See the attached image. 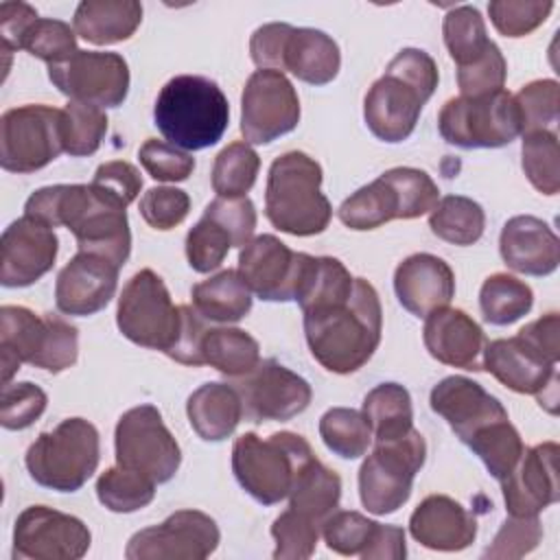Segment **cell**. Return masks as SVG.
Returning a JSON list of instances; mask_svg holds the SVG:
<instances>
[{
	"mask_svg": "<svg viewBox=\"0 0 560 560\" xmlns=\"http://www.w3.org/2000/svg\"><path fill=\"white\" fill-rule=\"evenodd\" d=\"M302 313L311 354L328 372H357L378 348L381 302L365 278H354L348 289L313 302Z\"/></svg>",
	"mask_w": 560,
	"mask_h": 560,
	"instance_id": "6da1fadb",
	"label": "cell"
},
{
	"mask_svg": "<svg viewBox=\"0 0 560 560\" xmlns=\"http://www.w3.org/2000/svg\"><path fill=\"white\" fill-rule=\"evenodd\" d=\"M125 203L107 190L90 184H57L35 190L24 214L48 228H68L79 252H92L122 267L131 252V232Z\"/></svg>",
	"mask_w": 560,
	"mask_h": 560,
	"instance_id": "7a4b0ae2",
	"label": "cell"
},
{
	"mask_svg": "<svg viewBox=\"0 0 560 560\" xmlns=\"http://www.w3.org/2000/svg\"><path fill=\"white\" fill-rule=\"evenodd\" d=\"M560 317L547 313L510 339H494L483 350V370L518 394H534L549 413L558 407Z\"/></svg>",
	"mask_w": 560,
	"mask_h": 560,
	"instance_id": "3957f363",
	"label": "cell"
},
{
	"mask_svg": "<svg viewBox=\"0 0 560 560\" xmlns=\"http://www.w3.org/2000/svg\"><path fill=\"white\" fill-rule=\"evenodd\" d=\"M438 81V66L429 52L402 48L365 94L363 118L368 129L383 142L407 140Z\"/></svg>",
	"mask_w": 560,
	"mask_h": 560,
	"instance_id": "277c9868",
	"label": "cell"
},
{
	"mask_svg": "<svg viewBox=\"0 0 560 560\" xmlns=\"http://www.w3.org/2000/svg\"><path fill=\"white\" fill-rule=\"evenodd\" d=\"M153 120L166 142L184 151H199L221 140L228 129L230 105L214 81L179 74L160 90Z\"/></svg>",
	"mask_w": 560,
	"mask_h": 560,
	"instance_id": "5b68a950",
	"label": "cell"
},
{
	"mask_svg": "<svg viewBox=\"0 0 560 560\" xmlns=\"http://www.w3.org/2000/svg\"><path fill=\"white\" fill-rule=\"evenodd\" d=\"M265 214L273 228L293 236H313L328 228L332 208L322 192V166L302 151H289L269 166Z\"/></svg>",
	"mask_w": 560,
	"mask_h": 560,
	"instance_id": "8992f818",
	"label": "cell"
},
{
	"mask_svg": "<svg viewBox=\"0 0 560 560\" xmlns=\"http://www.w3.org/2000/svg\"><path fill=\"white\" fill-rule=\"evenodd\" d=\"M0 354L4 385L22 363L57 374L77 363L79 332L59 315L7 304L0 308Z\"/></svg>",
	"mask_w": 560,
	"mask_h": 560,
	"instance_id": "52a82bcc",
	"label": "cell"
},
{
	"mask_svg": "<svg viewBox=\"0 0 560 560\" xmlns=\"http://www.w3.org/2000/svg\"><path fill=\"white\" fill-rule=\"evenodd\" d=\"M313 457L311 444L298 433L280 431L267 440L243 433L232 446V470L252 499L273 505L289 497L298 470Z\"/></svg>",
	"mask_w": 560,
	"mask_h": 560,
	"instance_id": "ba28073f",
	"label": "cell"
},
{
	"mask_svg": "<svg viewBox=\"0 0 560 560\" xmlns=\"http://www.w3.org/2000/svg\"><path fill=\"white\" fill-rule=\"evenodd\" d=\"M98 431L83 418H66L52 431L39 438L26 451V468L35 483L77 492L98 466Z\"/></svg>",
	"mask_w": 560,
	"mask_h": 560,
	"instance_id": "9c48e42d",
	"label": "cell"
},
{
	"mask_svg": "<svg viewBox=\"0 0 560 560\" xmlns=\"http://www.w3.org/2000/svg\"><path fill=\"white\" fill-rule=\"evenodd\" d=\"M427 457L424 438L411 429L407 435L376 442L359 470V497L368 512L385 516L402 508L411 494L413 477Z\"/></svg>",
	"mask_w": 560,
	"mask_h": 560,
	"instance_id": "30bf717a",
	"label": "cell"
},
{
	"mask_svg": "<svg viewBox=\"0 0 560 560\" xmlns=\"http://www.w3.org/2000/svg\"><path fill=\"white\" fill-rule=\"evenodd\" d=\"M116 324L129 341L168 354L179 337L182 306L173 304L164 280L155 271L140 269L122 287Z\"/></svg>",
	"mask_w": 560,
	"mask_h": 560,
	"instance_id": "8fae6325",
	"label": "cell"
},
{
	"mask_svg": "<svg viewBox=\"0 0 560 560\" xmlns=\"http://www.w3.org/2000/svg\"><path fill=\"white\" fill-rule=\"evenodd\" d=\"M440 136L462 149H497L521 133V116L505 90L486 96L448 98L438 116Z\"/></svg>",
	"mask_w": 560,
	"mask_h": 560,
	"instance_id": "7c38bea8",
	"label": "cell"
},
{
	"mask_svg": "<svg viewBox=\"0 0 560 560\" xmlns=\"http://www.w3.org/2000/svg\"><path fill=\"white\" fill-rule=\"evenodd\" d=\"M114 438L118 466L142 472L155 483H166L175 477L182 451L158 407L140 405L125 411L116 424Z\"/></svg>",
	"mask_w": 560,
	"mask_h": 560,
	"instance_id": "4fadbf2b",
	"label": "cell"
},
{
	"mask_svg": "<svg viewBox=\"0 0 560 560\" xmlns=\"http://www.w3.org/2000/svg\"><path fill=\"white\" fill-rule=\"evenodd\" d=\"M61 151V109L48 105H22L2 114L0 164L4 171H39Z\"/></svg>",
	"mask_w": 560,
	"mask_h": 560,
	"instance_id": "5bb4252c",
	"label": "cell"
},
{
	"mask_svg": "<svg viewBox=\"0 0 560 560\" xmlns=\"http://www.w3.org/2000/svg\"><path fill=\"white\" fill-rule=\"evenodd\" d=\"M313 256L289 249L280 238L260 234L238 254V273L247 289L265 302H291L298 298Z\"/></svg>",
	"mask_w": 560,
	"mask_h": 560,
	"instance_id": "9a60e30c",
	"label": "cell"
},
{
	"mask_svg": "<svg viewBox=\"0 0 560 560\" xmlns=\"http://www.w3.org/2000/svg\"><path fill=\"white\" fill-rule=\"evenodd\" d=\"M48 79L70 101L94 107H118L129 92V68L118 52L77 50L48 66Z\"/></svg>",
	"mask_w": 560,
	"mask_h": 560,
	"instance_id": "2e32d148",
	"label": "cell"
},
{
	"mask_svg": "<svg viewBox=\"0 0 560 560\" xmlns=\"http://www.w3.org/2000/svg\"><path fill=\"white\" fill-rule=\"evenodd\" d=\"M300 122V98L278 70H256L241 96V133L252 144H267Z\"/></svg>",
	"mask_w": 560,
	"mask_h": 560,
	"instance_id": "e0dca14e",
	"label": "cell"
},
{
	"mask_svg": "<svg viewBox=\"0 0 560 560\" xmlns=\"http://www.w3.org/2000/svg\"><path fill=\"white\" fill-rule=\"evenodd\" d=\"M214 518L199 510H177L164 523L136 532L125 549L127 560H203L219 545Z\"/></svg>",
	"mask_w": 560,
	"mask_h": 560,
	"instance_id": "ac0fdd59",
	"label": "cell"
},
{
	"mask_svg": "<svg viewBox=\"0 0 560 560\" xmlns=\"http://www.w3.org/2000/svg\"><path fill=\"white\" fill-rule=\"evenodd\" d=\"M90 542L92 534L81 518L46 505L26 508L13 527L15 560H79Z\"/></svg>",
	"mask_w": 560,
	"mask_h": 560,
	"instance_id": "d6986e66",
	"label": "cell"
},
{
	"mask_svg": "<svg viewBox=\"0 0 560 560\" xmlns=\"http://www.w3.org/2000/svg\"><path fill=\"white\" fill-rule=\"evenodd\" d=\"M243 400V416L254 422L291 420L311 402V385L273 359L258 365L232 383Z\"/></svg>",
	"mask_w": 560,
	"mask_h": 560,
	"instance_id": "ffe728a7",
	"label": "cell"
},
{
	"mask_svg": "<svg viewBox=\"0 0 560 560\" xmlns=\"http://www.w3.org/2000/svg\"><path fill=\"white\" fill-rule=\"evenodd\" d=\"M59 241L46 223L33 217L15 219L0 241V282L2 287H28L55 265Z\"/></svg>",
	"mask_w": 560,
	"mask_h": 560,
	"instance_id": "44dd1931",
	"label": "cell"
},
{
	"mask_svg": "<svg viewBox=\"0 0 560 560\" xmlns=\"http://www.w3.org/2000/svg\"><path fill=\"white\" fill-rule=\"evenodd\" d=\"M558 444L542 442L525 448L512 472L501 481L510 516H536L560 497Z\"/></svg>",
	"mask_w": 560,
	"mask_h": 560,
	"instance_id": "7402d4cb",
	"label": "cell"
},
{
	"mask_svg": "<svg viewBox=\"0 0 560 560\" xmlns=\"http://www.w3.org/2000/svg\"><path fill=\"white\" fill-rule=\"evenodd\" d=\"M118 269L109 258L79 252L57 276L55 304L63 315L88 317L109 304L118 284Z\"/></svg>",
	"mask_w": 560,
	"mask_h": 560,
	"instance_id": "603a6c76",
	"label": "cell"
},
{
	"mask_svg": "<svg viewBox=\"0 0 560 560\" xmlns=\"http://www.w3.org/2000/svg\"><path fill=\"white\" fill-rule=\"evenodd\" d=\"M431 409L442 416L466 444L488 424L508 418L503 405L466 376H446L431 389Z\"/></svg>",
	"mask_w": 560,
	"mask_h": 560,
	"instance_id": "cb8c5ba5",
	"label": "cell"
},
{
	"mask_svg": "<svg viewBox=\"0 0 560 560\" xmlns=\"http://www.w3.org/2000/svg\"><path fill=\"white\" fill-rule=\"evenodd\" d=\"M424 346L433 359L462 370H483V350L488 339L481 326L462 308L442 306L427 315Z\"/></svg>",
	"mask_w": 560,
	"mask_h": 560,
	"instance_id": "d4e9b609",
	"label": "cell"
},
{
	"mask_svg": "<svg viewBox=\"0 0 560 560\" xmlns=\"http://www.w3.org/2000/svg\"><path fill=\"white\" fill-rule=\"evenodd\" d=\"M394 291L405 311L416 317L448 306L455 295V276L448 262L433 254H411L394 271Z\"/></svg>",
	"mask_w": 560,
	"mask_h": 560,
	"instance_id": "484cf974",
	"label": "cell"
},
{
	"mask_svg": "<svg viewBox=\"0 0 560 560\" xmlns=\"http://www.w3.org/2000/svg\"><path fill=\"white\" fill-rule=\"evenodd\" d=\"M503 262L527 276H549L560 262V241L556 232L538 217H512L499 238Z\"/></svg>",
	"mask_w": 560,
	"mask_h": 560,
	"instance_id": "4316f807",
	"label": "cell"
},
{
	"mask_svg": "<svg viewBox=\"0 0 560 560\" xmlns=\"http://www.w3.org/2000/svg\"><path fill=\"white\" fill-rule=\"evenodd\" d=\"M409 532L427 549L462 551L477 538V521L455 499L431 494L413 510Z\"/></svg>",
	"mask_w": 560,
	"mask_h": 560,
	"instance_id": "83f0119b",
	"label": "cell"
},
{
	"mask_svg": "<svg viewBox=\"0 0 560 560\" xmlns=\"http://www.w3.org/2000/svg\"><path fill=\"white\" fill-rule=\"evenodd\" d=\"M339 66V46L330 35L317 28H295L289 24L278 55V72L284 74V70H289L304 83L326 85L337 77Z\"/></svg>",
	"mask_w": 560,
	"mask_h": 560,
	"instance_id": "f1b7e54d",
	"label": "cell"
},
{
	"mask_svg": "<svg viewBox=\"0 0 560 560\" xmlns=\"http://www.w3.org/2000/svg\"><path fill=\"white\" fill-rule=\"evenodd\" d=\"M186 413L192 431L206 442H221L243 418V400L234 385L206 383L188 396Z\"/></svg>",
	"mask_w": 560,
	"mask_h": 560,
	"instance_id": "f546056e",
	"label": "cell"
},
{
	"mask_svg": "<svg viewBox=\"0 0 560 560\" xmlns=\"http://www.w3.org/2000/svg\"><path fill=\"white\" fill-rule=\"evenodd\" d=\"M142 22L136 0H83L74 11V31L90 44L107 46L129 39Z\"/></svg>",
	"mask_w": 560,
	"mask_h": 560,
	"instance_id": "4dcf8cb0",
	"label": "cell"
},
{
	"mask_svg": "<svg viewBox=\"0 0 560 560\" xmlns=\"http://www.w3.org/2000/svg\"><path fill=\"white\" fill-rule=\"evenodd\" d=\"M337 212L339 221L350 230H374L392 219H405V203L394 182L383 173L352 192Z\"/></svg>",
	"mask_w": 560,
	"mask_h": 560,
	"instance_id": "1f68e13d",
	"label": "cell"
},
{
	"mask_svg": "<svg viewBox=\"0 0 560 560\" xmlns=\"http://www.w3.org/2000/svg\"><path fill=\"white\" fill-rule=\"evenodd\" d=\"M190 298L192 308L203 319L219 324L238 322L252 308V291L234 269H225L203 282H197L190 291Z\"/></svg>",
	"mask_w": 560,
	"mask_h": 560,
	"instance_id": "d6a6232c",
	"label": "cell"
},
{
	"mask_svg": "<svg viewBox=\"0 0 560 560\" xmlns=\"http://www.w3.org/2000/svg\"><path fill=\"white\" fill-rule=\"evenodd\" d=\"M341 499V479L317 457L308 459L295 475L289 492V508L311 516L319 525L337 510Z\"/></svg>",
	"mask_w": 560,
	"mask_h": 560,
	"instance_id": "836d02e7",
	"label": "cell"
},
{
	"mask_svg": "<svg viewBox=\"0 0 560 560\" xmlns=\"http://www.w3.org/2000/svg\"><path fill=\"white\" fill-rule=\"evenodd\" d=\"M363 416L374 442L396 440L413 429L411 396L398 383H381L370 389L363 398Z\"/></svg>",
	"mask_w": 560,
	"mask_h": 560,
	"instance_id": "e575fe53",
	"label": "cell"
},
{
	"mask_svg": "<svg viewBox=\"0 0 560 560\" xmlns=\"http://www.w3.org/2000/svg\"><path fill=\"white\" fill-rule=\"evenodd\" d=\"M203 365L225 376H245L260 361L258 341L241 328H208L201 341Z\"/></svg>",
	"mask_w": 560,
	"mask_h": 560,
	"instance_id": "d590c367",
	"label": "cell"
},
{
	"mask_svg": "<svg viewBox=\"0 0 560 560\" xmlns=\"http://www.w3.org/2000/svg\"><path fill=\"white\" fill-rule=\"evenodd\" d=\"M431 232L451 245H472L481 238L486 228L483 208L470 197H442L429 217Z\"/></svg>",
	"mask_w": 560,
	"mask_h": 560,
	"instance_id": "8d00e7d4",
	"label": "cell"
},
{
	"mask_svg": "<svg viewBox=\"0 0 560 560\" xmlns=\"http://www.w3.org/2000/svg\"><path fill=\"white\" fill-rule=\"evenodd\" d=\"M534 304V293L529 284L510 276V273H492L483 280L479 291L481 315L488 324L508 326L529 313Z\"/></svg>",
	"mask_w": 560,
	"mask_h": 560,
	"instance_id": "74e56055",
	"label": "cell"
},
{
	"mask_svg": "<svg viewBox=\"0 0 560 560\" xmlns=\"http://www.w3.org/2000/svg\"><path fill=\"white\" fill-rule=\"evenodd\" d=\"M442 33H444V44L448 48V55L453 57L457 68L475 63L494 44L486 33L481 13L470 4L451 9L444 18Z\"/></svg>",
	"mask_w": 560,
	"mask_h": 560,
	"instance_id": "f35d334b",
	"label": "cell"
},
{
	"mask_svg": "<svg viewBox=\"0 0 560 560\" xmlns=\"http://www.w3.org/2000/svg\"><path fill=\"white\" fill-rule=\"evenodd\" d=\"M466 446L486 464L488 472L497 479L503 481L512 468L516 466L518 457L523 455L525 446L518 435V431L512 427L510 418L497 420L475 433Z\"/></svg>",
	"mask_w": 560,
	"mask_h": 560,
	"instance_id": "ab89813d",
	"label": "cell"
},
{
	"mask_svg": "<svg viewBox=\"0 0 560 560\" xmlns=\"http://www.w3.org/2000/svg\"><path fill=\"white\" fill-rule=\"evenodd\" d=\"M96 497L107 510L129 514L153 501L155 481L142 472L114 466L96 479Z\"/></svg>",
	"mask_w": 560,
	"mask_h": 560,
	"instance_id": "60d3db41",
	"label": "cell"
},
{
	"mask_svg": "<svg viewBox=\"0 0 560 560\" xmlns=\"http://www.w3.org/2000/svg\"><path fill=\"white\" fill-rule=\"evenodd\" d=\"M319 435L324 444L343 459L365 455L372 442V429L363 411L348 407H332L319 420Z\"/></svg>",
	"mask_w": 560,
	"mask_h": 560,
	"instance_id": "b9f144b4",
	"label": "cell"
},
{
	"mask_svg": "<svg viewBox=\"0 0 560 560\" xmlns=\"http://www.w3.org/2000/svg\"><path fill=\"white\" fill-rule=\"evenodd\" d=\"M260 168L258 153L247 142H230L212 166V188L219 197H245Z\"/></svg>",
	"mask_w": 560,
	"mask_h": 560,
	"instance_id": "7bdbcfd3",
	"label": "cell"
},
{
	"mask_svg": "<svg viewBox=\"0 0 560 560\" xmlns=\"http://www.w3.org/2000/svg\"><path fill=\"white\" fill-rule=\"evenodd\" d=\"M107 133V116L101 107L70 101L61 109L63 151L72 158L92 155Z\"/></svg>",
	"mask_w": 560,
	"mask_h": 560,
	"instance_id": "ee69618b",
	"label": "cell"
},
{
	"mask_svg": "<svg viewBox=\"0 0 560 560\" xmlns=\"http://www.w3.org/2000/svg\"><path fill=\"white\" fill-rule=\"evenodd\" d=\"M523 171L532 186L542 195H556L560 190V147L558 136L549 129L523 133Z\"/></svg>",
	"mask_w": 560,
	"mask_h": 560,
	"instance_id": "f6af8a7d",
	"label": "cell"
},
{
	"mask_svg": "<svg viewBox=\"0 0 560 560\" xmlns=\"http://www.w3.org/2000/svg\"><path fill=\"white\" fill-rule=\"evenodd\" d=\"M319 527L322 525L317 521H313L311 516L289 508L271 525V536L276 540L273 558L276 560L311 558L317 547Z\"/></svg>",
	"mask_w": 560,
	"mask_h": 560,
	"instance_id": "bcb514c9",
	"label": "cell"
},
{
	"mask_svg": "<svg viewBox=\"0 0 560 560\" xmlns=\"http://www.w3.org/2000/svg\"><path fill=\"white\" fill-rule=\"evenodd\" d=\"M20 48L48 66H55L77 52V37L70 24L52 18H37L22 35Z\"/></svg>",
	"mask_w": 560,
	"mask_h": 560,
	"instance_id": "7dc6e473",
	"label": "cell"
},
{
	"mask_svg": "<svg viewBox=\"0 0 560 560\" xmlns=\"http://www.w3.org/2000/svg\"><path fill=\"white\" fill-rule=\"evenodd\" d=\"M230 247H234L230 232L208 214H203L186 236L188 265L199 273L217 269L228 256Z\"/></svg>",
	"mask_w": 560,
	"mask_h": 560,
	"instance_id": "c3c4849f",
	"label": "cell"
},
{
	"mask_svg": "<svg viewBox=\"0 0 560 560\" xmlns=\"http://www.w3.org/2000/svg\"><path fill=\"white\" fill-rule=\"evenodd\" d=\"M376 525V521H370L359 512L335 510L322 523V534L330 551L341 556H361L368 549Z\"/></svg>",
	"mask_w": 560,
	"mask_h": 560,
	"instance_id": "681fc988",
	"label": "cell"
},
{
	"mask_svg": "<svg viewBox=\"0 0 560 560\" xmlns=\"http://www.w3.org/2000/svg\"><path fill=\"white\" fill-rule=\"evenodd\" d=\"M553 2L494 0L488 4L494 28L505 37H523L536 31L551 13Z\"/></svg>",
	"mask_w": 560,
	"mask_h": 560,
	"instance_id": "f907efd6",
	"label": "cell"
},
{
	"mask_svg": "<svg viewBox=\"0 0 560 560\" xmlns=\"http://www.w3.org/2000/svg\"><path fill=\"white\" fill-rule=\"evenodd\" d=\"M514 101L521 116V133L547 129L558 118V81H532L521 88Z\"/></svg>",
	"mask_w": 560,
	"mask_h": 560,
	"instance_id": "816d5d0a",
	"label": "cell"
},
{
	"mask_svg": "<svg viewBox=\"0 0 560 560\" xmlns=\"http://www.w3.org/2000/svg\"><path fill=\"white\" fill-rule=\"evenodd\" d=\"M46 394L33 383H7L2 385L0 424L9 431L31 427L46 409Z\"/></svg>",
	"mask_w": 560,
	"mask_h": 560,
	"instance_id": "f5cc1de1",
	"label": "cell"
},
{
	"mask_svg": "<svg viewBox=\"0 0 560 560\" xmlns=\"http://www.w3.org/2000/svg\"><path fill=\"white\" fill-rule=\"evenodd\" d=\"M138 158L144 171L158 182H184L195 171V158L188 151L158 138L144 140Z\"/></svg>",
	"mask_w": 560,
	"mask_h": 560,
	"instance_id": "db71d44e",
	"label": "cell"
},
{
	"mask_svg": "<svg viewBox=\"0 0 560 560\" xmlns=\"http://www.w3.org/2000/svg\"><path fill=\"white\" fill-rule=\"evenodd\" d=\"M387 177L398 188L402 203H405V219H416L435 208L440 201V190L435 182L420 168L411 166H396L385 171Z\"/></svg>",
	"mask_w": 560,
	"mask_h": 560,
	"instance_id": "11a10c76",
	"label": "cell"
},
{
	"mask_svg": "<svg viewBox=\"0 0 560 560\" xmlns=\"http://www.w3.org/2000/svg\"><path fill=\"white\" fill-rule=\"evenodd\" d=\"M542 538V527L536 516H510L497 532L492 545L483 551L486 558H523L534 551Z\"/></svg>",
	"mask_w": 560,
	"mask_h": 560,
	"instance_id": "9f6ffc18",
	"label": "cell"
},
{
	"mask_svg": "<svg viewBox=\"0 0 560 560\" xmlns=\"http://www.w3.org/2000/svg\"><path fill=\"white\" fill-rule=\"evenodd\" d=\"M505 74H508L505 59L499 46L492 44V48L483 57H479L475 63L457 68V85L462 96H486L503 90Z\"/></svg>",
	"mask_w": 560,
	"mask_h": 560,
	"instance_id": "6f0895ef",
	"label": "cell"
},
{
	"mask_svg": "<svg viewBox=\"0 0 560 560\" xmlns=\"http://www.w3.org/2000/svg\"><path fill=\"white\" fill-rule=\"evenodd\" d=\"M188 210L190 197L173 186L149 188L140 199V214L155 230H171L179 225Z\"/></svg>",
	"mask_w": 560,
	"mask_h": 560,
	"instance_id": "680465c9",
	"label": "cell"
},
{
	"mask_svg": "<svg viewBox=\"0 0 560 560\" xmlns=\"http://www.w3.org/2000/svg\"><path fill=\"white\" fill-rule=\"evenodd\" d=\"M203 214L219 221L232 236L234 247H245L256 230V210L247 197H217Z\"/></svg>",
	"mask_w": 560,
	"mask_h": 560,
	"instance_id": "91938a15",
	"label": "cell"
},
{
	"mask_svg": "<svg viewBox=\"0 0 560 560\" xmlns=\"http://www.w3.org/2000/svg\"><path fill=\"white\" fill-rule=\"evenodd\" d=\"M92 184L107 190L109 195L118 197L125 206H129L142 188V177L136 171V166H131L129 162L114 160V162H105L96 168Z\"/></svg>",
	"mask_w": 560,
	"mask_h": 560,
	"instance_id": "94428289",
	"label": "cell"
},
{
	"mask_svg": "<svg viewBox=\"0 0 560 560\" xmlns=\"http://www.w3.org/2000/svg\"><path fill=\"white\" fill-rule=\"evenodd\" d=\"M206 319L192 308V306H182V328L175 346L166 357H171L177 363L184 365H203L201 359V341L206 335Z\"/></svg>",
	"mask_w": 560,
	"mask_h": 560,
	"instance_id": "6125c7cd",
	"label": "cell"
},
{
	"mask_svg": "<svg viewBox=\"0 0 560 560\" xmlns=\"http://www.w3.org/2000/svg\"><path fill=\"white\" fill-rule=\"evenodd\" d=\"M37 20V11L26 2H2L0 4V37L2 50H18L22 35Z\"/></svg>",
	"mask_w": 560,
	"mask_h": 560,
	"instance_id": "be15d7a7",
	"label": "cell"
},
{
	"mask_svg": "<svg viewBox=\"0 0 560 560\" xmlns=\"http://www.w3.org/2000/svg\"><path fill=\"white\" fill-rule=\"evenodd\" d=\"M407 556L405 547V532L396 525H376V532L361 553L365 560H402Z\"/></svg>",
	"mask_w": 560,
	"mask_h": 560,
	"instance_id": "e7e4bbea",
	"label": "cell"
}]
</instances>
